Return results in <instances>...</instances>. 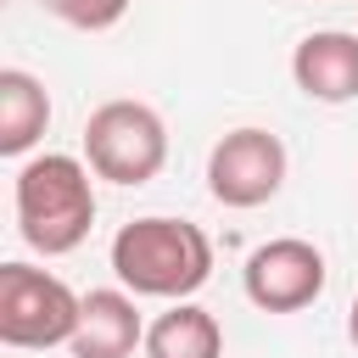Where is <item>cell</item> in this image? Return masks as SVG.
I'll list each match as a JSON object with an SVG mask.
<instances>
[{
	"label": "cell",
	"instance_id": "6da1fadb",
	"mask_svg": "<svg viewBox=\"0 0 358 358\" xmlns=\"http://www.w3.org/2000/svg\"><path fill=\"white\" fill-rule=\"evenodd\" d=\"M112 274L134 296L185 302L213 274V241L185 218H134L112 235Z\"/></svg>",
	"mask_w": 358,
	"mask_h": 358
},
{
	"label": "cell",
	"instance_id": "7a4b0ae2",
	"mask_svg": "<svg viewBox=\"0 0 358 358\" xmlns=\"http://www.w3.org/2000/svg\"><path fill=\"white\" fill-rule=\"evenodd\" d=\"M17 229L45 257H62V252L84 246V235L95 229L90 168L67 151H45V157L22 162L17 168Z\"/></svg>",
	"mask_w": 358,
	"mask_h": 358
},
{
	"label": "cell",
	"instance_id": "3957f363",
	"mask_svg": "<svg viewBox=\"0 0 358 358\" xmlns=\"http://www.w3.org/2000/svg\"><path fill=\"white\" fill-rule=\"evenodd\" d=\"M84 162L95 179L145 185L168 162V129L145 101H106L84 123Z\"/></svg>",
	"mask_w": 358,
	"mask_h": 358
},
{
	"label": "cell",
	"instance_id": "277c9868",
	"mask_svg": "<svg viewBox=\"0 0 358 358\" xmlns=\"http://www.w3.org/2000/svg\"><path fill=\"white\" fill-rule=\"evenodd\" d=\"M84 296L34 263H0V341L6 347H67Z\"/></svg>",
	"mask_w": 358,
	"mask_h": 358
},
{
	"label": "cell",
	"instance_id": "5b68a950",
	"mask_svg": "<svg viewBox=\"0 0 358 358\" xmlns=\"http://www.w3.org/2000/svg\"><path fill=\"white\" fill-rule=\"evenodd\" d=\"M285 185V145L268 129H229L207 157V190L224 207H263Z\"/></svg>",
	"mask_w": 358,
	"mask_h": 358
},
{
	"label": "cell",
	"instance_id": "8992f818",
	"mask_svg": "<svg viewBox=\"0 0 358 358\" xmlns=\"http://www.w3.org/2000/svg\"><path fill=\"white\" fill-rule=\"evenodd\" d=\"M241 285H246L252 308H263V313H296V308L319 302V291H324V252L313 241H296V235L263 241L246 257Z\"/></svg>",
	"mask_w": 358,
	"mask_h": 358
},
{
	"label": "cell",
	"instance_id": "52a82bcc",
	"mask_svg": "<svg viewBox=\"0 0 358 358\" xmlns=\"http://www.w3.org/2000/svg\"><path fill=\"white\" fill-rule=\"evenodd\" d=\"M291 78L308 101H324V106L352 101L358 95V34H341V28L308 34L291 50Z\"/></svg>",
	"mask_w": 358,
	"mask_h": 358
},
{
	"label": "cell",
	"instance_id": "ba28073f",
	"mask_svg": "<svg viewBox=\"0 0 358 358\" xmlns=\"http://www.w3.org/2000/svg\"><path fill=\"white\" fill-rule=\"evenodd\" d=\"M140 341H145V324H140L129 291H84L78 330L67 341L73 358H129Z\"/></svg>",
	"mask_w": 358,
	"mask_h": 358
},
{
	"label": "cell",
	"instance_id": "9c48e42d",
	"mask_svg": "<svg viewBox=\"0 0 358 358\" xmlns=\"http://www.w3.org/2000/svg\"><path fill=\"white\" fill-rule=\"evenodd\" d=\"M50 123V95L34 73L6 67L0 73V157H22Z\"/></svg>",
	"mask_w": 358,
	"mask_h": 358
},
{
	"label": "cell",
	"instance_id": "30bf717a",
	"mask_svg": "<svg viewBox=\"0 0 358 358\" xmlns=\"http://www.w3.org/2000/svg\"><path fill=\"white\" fill-rule=\"evenodd\" d=\"M145 358H224V330L207 308L173 302L151 330H145Z\"/></svg>",
	"mask_w": 358,
	"mask_h": 358
},
{
	"label": "cell",
	"instance_id": "8fae6325",
	"mask_svg": "<svg viewBox=\"0 0 358 358\" xmlns=\"http://www.w3.org/2000/svg\"><path fill=\"white\" fill-rule=\"evenodd\" d=\"M50 17H62L67 28H84V34H106L112 22H123L129 0H39Z\"/></svg>",
	"mask_w": 358,
	"mask_h": 358
},
{
	"label": "cell",
	"instance_id": "7c38bea8",
	"mask_svg": "<svg viewBox=\"0 0 358 358\" xmlns=\"http://www.w3.org/2000/svg\"><path fill=\"white\" fill-rule=\"evenodd\" d=\"M347 336H352V347H358V296H352V313H347Z\"/></svg>",
	"mask_w": 358,
	"mask_h": 358
}]
</instances>
